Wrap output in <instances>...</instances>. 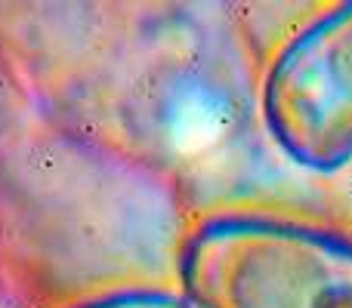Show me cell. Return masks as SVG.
I'll return each instance as SVG.
<instances>
[{
	"label": "cell",
	"instance_id": "cell-1",
	"mask_svg": "<svg viewBox=\"0 0 352 308\" xmlns=\"http://www.w3.org/2000/svg\"><path fill=\"white\" fill-rule=\"evenodd\" d=\"M198 308H352V237L272 216H217L179 253Z\"/></svg>",
	"mask_w": 352,
	"mask_h": 308
},
{
	"label": "cell",
	"instance_id": "cell-3",
	"mask_svg": "<svg viewBox=\"0 0 352 308\" xmlns=\"http://www.w3.org/2000/svg\"><path fill=\"white\" fill-rule=\"evenodd\" d=\"M74 308H198L182 293L167 290H121V293H105L99 299L80 303Z\"/></svg>",
	"mask_w": 352,
	"mask_h": 308
},
{
	"label": "cell",
	"instance_id": "cell-2",
	"mask_svg": "<svg viewBox=\"0 0 352 308\" xmlns=\"http://www.w3.org/2000/svg\"><path fill=\"white\" fill-rule=\"evenodd\" d=\"M266 127L291 161L331 173L352 161V3L294 37L266 80Z\"/></svg>",
	"mask_w": 352,
	"mask_h": 308
}]
</instances>
